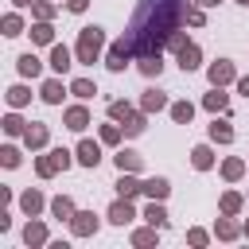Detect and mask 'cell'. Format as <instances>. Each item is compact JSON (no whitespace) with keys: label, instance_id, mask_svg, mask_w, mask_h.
I'll return each mask as SVG.
<instances>
[{"label":"cell","instance_id":"44","mask_svg":"<svg viewBox=\"0 0 249 249\" xmlns=\"http://www.w3.org/2000/svg\"><path fill=\"white\" fill-rule=\"evenodd\" d=\"M237 89H241V93L249 97V78H237Z\"/></svg>","mask_w":249,"mask_h":249},{"label":"cell","instance_id":"30","mask_svg":"<svg viewBox=\"0 0 249 249\" xmlns=\"http://www.w3.org/2000/svg\"><path fill=\"white\" fill-rule=\"evenodd\" d=\"M109 117H113V121H128V117H132V105H128V101H109Z\"/></svg>","mask_w":249,"mask_h":249},{"label":"cell","instance_id":"45","mask_svg":"<svg viewBox=\"0 0 249 249\" xmlns=\"http://www.w3.org/2000/svg\"><path fill=\"white\" fill-rule=\"evenodd\" d=\"M214 4H222V0H198V8H214Z\"/></svg>","mask_w":249,"mask_h":249},{"label":"cell","instance_id":"47","mask_svg":"<svg viewBox=\"0 0 249 249\" xmlns=\"http://www.w3.org/2000/svg\"><path fill=\"white\" fill-rule=\"evenodd\" d=\"M237 4H249V0H237Z\"/></svg>","mask_w":249,"mask_h":249},{"label":"cell","instance_id":"46","mask_svg":"<svg viewBox=\"0 0 249 249\" xmlns=\"http://www.w3.org/2000/svg\"><path fill=\"white\" fill-rule=\"evenodd\" d=\"M16 4H19V8H27V4H35V0H16Z\"/></svg>","mask_w":249,"mask_h":249},{"label":"cell","instance_id":"37","mask_svg":"<svg viewBox=\"0 0 249 249\" xmlns=\"http://www.w3.org/2000/svg\"><path fill=\"white\" fill-rule=\"evenodd\" d=\"M218 237H226V241H230V237H237V226L230 222V214H226V218L218 222Z\"/></svg>","mask_w":249,"mask_h":249},{"label":"cell","instance_id":"18","mask_svg":"<svg viewBox=\"0 0 249 249\" xmlns=\"http://www.w3.org/2000/svg\"><path fill=\"white\" fill-rule=\"evenodd\" d=\"M23 241H27V245H43V241H47V230H43V222H27V230H23Z\"/></svg>","mask_w":249,"mask_h":249},{"label":"cell","instance_id":"1","mask_svg":"<svg viewBox=\"0 0 249 249\" xmlns=\"http://www.w3.org/2000/svg\"><path fill=\"white\" fill-rule=\"evenodd\" d=\"M183 19H187V0H140L124 39L136 58H148V54L163 51V43L175 35V27Z\"/></svg>","mask_w":249,"mask_h":249},{"label":"cell","instance_id":"31","mask_svg":"<svg viewBox=\"0 0 249 249\" xmlns=\"http://www.w3.org/2000/svg\"><path fill=\"white\" fill-rule=\"evenodd\" d=\"M144 124H148V121H144V113H132V117L124 121V132H128V136H140V132H144Z\"/></svg>","mask_w":249,"mask_h":249},{"label":"cell","instance_id":"12","mask_svg":"<svg viewBox=\"0 0 249 249\" xmlns=\"http://www.w3.org/2000/svg\"><path fill=\"white\" fill-rule=\"evenodd\" d=\"M144 218H148V226H156V230H163V226H167V210L160 206V198H152V206L144 210Z\"/></svg>","mask_w":249,"mask_h":249},{"label":"cell","instance_id":"29","mask_svg":"<svg viewBox=\"0 0 249 249\" xmlns=\"http://www.w3.org/2000/svg\"><path fill=\"white\" fill-rule=\"evenodd\" d=\"M210 113H218V109H226V93H222V86H214V93H206V101H202Z\"/></svg>","mask_w":249,"mask_h":249},{"label":"cell","instance_id":"7","mask_svg":"<svg viewBox=\"0 0 249 249\" xmlns=\"http://www.w3.org/2000/svg\"><path fill=\"white\" fill-rule=\"evenodd\" d=\"M226 82H233V62L230 58H218L210 66V86H226Z\"/></svg>","mask_w":249,"mask_h":249},{"label":"cell","instance_id":"33","mask_svg":"<svg viewBox=\"0 0 249 249\" xmlns=\"http://www.w3.org/2000/svg\"><path fill=\"white\" fill-rule=\"evenodd\" d=\"M241 171H245L241 160H226V163H222V175H226V179H241Z\"/></svg>","mask_w":249,"mask_h":249},{"label":"cell","instance_id":"27","mask_svg":"<svg viewBox=\"0 0 249 249\" xmlns=\"http://www.w3.org/2000/svg\"><path fill=\"white\" fill-rule=\"evenodd\" d=\"M19 206H23L27 214H39V210H43V195H39V191H27V195L19 198Z\"/></svg>","mask_w":249,"mask_h":249},{"label":"cell","instance_id":"35","mask_svg":"<svg viewBox=\"0 0 249 249\" xmlns=\"http://www.w3.org/2000/svg\"><path fill=\"white\" fill-rule=\"evenodd\" d=\"M4 132H8V136H19V132H27V128H23V121L12 113V117H4Z\"/></svg>","mask_w":249,"mask_h":249},{"label":"cell","instance_id":"38","mask_svg":"<svg viewBox=\"0 0 249 249\" xmlns=\"http://www.w3.org/2000/svg\"><path fill=\"white\" fill-rule=\"evenodd\" d=\"M19 31H23L19 16H4V35H19Z\"/></svg>","mask_w":249,"mask_h":249},{"label":"cell","instance_id":"25","mask_svg":"<svg viewBox=\"0 0 249 249\" xmlns=\"http://www.w3.org/2000/svg\"><path fill=\"white\" fill-rule=\"evenodd\" d=\"M19 74L23 78H39V58L35 54H19Z\"/></svg>","mask_w":249,"mask_h":249},{"label":"cell","instance_id":"20","mask_svg":"<svg viewBox=\"0 0 249 249\" xmlns=\"http://www.w3.org/2000/svg\"><path fill=\"white\" fill-rule=\"evenodd\" d=\"M210 140H218V144H230V140H233V128H230L226 121H214V124H210Z\"/></svg>","mask_w":249,"mask_h":249},{"label":"cell","instance_id":"22","mask_svg":"<svg viewBox=\"0 0 249 249\" xmlns=\"http://www.w3.org/2000/svg\"><path fill=\"white\" fill-rule=\"evenodd\" d=\"M117 167H121V171H140V156L124 148V152H117Z\"/></svg>","mask_w":249,"mask_h":249},{"label":"cell","instance_id":"8","mask_svg":"<svg viewBox=\"0 0 249 249\" xmlns=\"http://www.w3.org/2000/svg\"><path fill=\"white\" fill-rule=\"evenodd\" d=\"M97 160H101V148H97L93 140H82V144H78V163H82V167H97Z\"/></svg>","mask_w":249,"mask_h":249},{"label":"cell","instance_id":"39","mask_svg":"<svg viewBox=\"0 0 249 249\" xmlns=\"http://www.w3.org/2000/svg\"><path fill=\"white\" fill-rule=\"evenodd\" d=\"M132 241H136V245H156V226H152V230H136Z\"/></svg>","mask_w":249,"mask_h":249},{"label":"cell","instance_id":"48","mask_svg":"<svg viewBox=\"0 0 249 249\" xmlns=\"http://www.w3.org/2000/svg\"><path fill=\"white\" fill-rule=\"evenodd\" d=\"M245 233H249V226H245Z\"/></svg>","mask_w":249,"mask_h":249},{"label":"cell","instance_id":"26","mask_svg":"<svg viewBox=\"0 0 249 249\" xmlns=\"http://www.w3.org/2000/svg\"><path fill=\"white\" fill-rule=\"evenodd\" d=\"M171 117H175L179 124H187V121L195 117V105H191V101H175V105H171Z\"/></svg>","mask_w":249,"mask_h":249},{"label":"cell","instance_id":"43","mask_svg":"<svg viewBox=\"0 0 249 249\" xmlns=\"http://www.w3.org/2000/svg\"><path fill=\"white\" fill-rule=\"evenodd\" d=\"M86 4H89V0H66V8H70V12H86Z\"/></svg>","mask_w":249,"mask_h":249},{"label":"cell","instance_id":"32","mask_svg":"<svg viewBox=\"0 0 249 249\" xmlns=\"http://www.w3.org/2000/svg\"><path fill=\"white\" fill-rule=\"evenodd\" d=\"M27 97H31V93H27L23 86H12V89H8V105H16V109H19V105H27Z\"/></svg>","mask_w":249,"mask_h":249},{"label":"cell","instance_id":"10","mask_svg":"<svg viewBox=\"0 0 249 249\" xmlns=\"http://www.w3.org/2000/svg\"><path fill=\"white\" fill-rule=\"evenodd\" d=\"M86 124H89V113H86V105H70V109H66V128L82 132Z\"/></svg>","mask_w":249,"mask_h":249},{"label":"cell","instance_id":"5","mask_svg":"<svg viewBox=\"0 0 249 249\" xmlns=\"http://www.w3.org/2000/svg\"><path fill=\"white\" fill-rule=\"evenodd\" d=\"M132 218H136V210H132V206H128V198L121 195V198L109 206V222H117V226H128Z\"/></svg>","mask_w":249,"mask_h":249},{"label":"cell","instance_id":"41","mask_svg":"<svg viewBox=\"0 0 249 249\" xmlns=\"http://www.w3.org/2000/svg\"><path fill=\"white\" fill-rule=\"evenodd\" d=\"M0 160H4V167H16V163H19V152H16L12 144H8V148L0 152Z\"/></svg>","mask_w":249,"mask_h":249},{"label":"cell","instance_id":"13","mask_svg":"<svg viewBox=\"0 0 249 249\" xmlns=\"http://www.w3.org/2000/svg\"><path fill=\"white\" fill-rule=\"evenodd\" d=\"M179 66H183V70H195V66H198V47H195V43H183V47H179Z\"/></svg>","mask_w":249,"mask_h":249},{"label":"cell","instance_id":"28","mask_svg":"<svg viewBox=\"0 0 249 249\" xmlns=\"http://www.w3.org/2000/svg\"><path fill=\"white\" fill-rule=\"evenodd\" d=\"M163 70V62H160V54H148V58H140V74H148V78H156Z\"/></svg>","mask_w":249,"mask_h":249},{"label":"cell","instance_id":"36","mask_svg":"<svg viewBox=\"0 0 249 249\" xmlns=\"http://www.w3.org/2000/svg\"><path fill=\"white\" fill-rule=\"evenodd\" d=\"M31 12H35L39 19H51V16H54V4H47V0H35V4H31Z\"/></svg>","mask_w":249,"mask_h":249},{"label":"cell","instance_id":"4","mask_svg":"<svg viewBox=\"0 0 249 249\" xmlns=\"http://www.w3.org/2000/svg\"><path fill=\"white\" fill-rule=\"evenodd\" d=\"M128 58H136V54H132L128 39H121V43H113V47H109V58H105V66H109V70H124V66H128Z\"/></svg>","mask_w":249,"mask_h":249},{"label":"cell","instance_id":"23","mask_svg":"<svg viewBox=\"0 0 249 249\" xmlns=\"http://www.w3.org/2000/svg\"><path fill=\"white\" fill-rule=\"evenodd\" d=\"M167 191H171L167 179H148V183H144V195H152V198H160V202L167 198Z\"/></svg>","mask_w":249,"mask_h":249},{"label":"cell","instance_id":"2","mask_svg":"<svg viewBox=\"0 0 249 249\" xmlns=\"http://www.w3.org/2000/svg\"><path fill=\"white\" fill-rule=\"evenodd\" d=\"M101 47H105V31H101V27H86V31L78 35V62H82V66H93L97 54H101Z\"/></svg>","mask_w":249,"mask_h":249},{"label":"cell","instance_id":"17","mask_svg":"<svg viewBox=\"0 0 249 249\" xmlns=\"http://www.w3.org/2000/svg\"><path fill=\"white\" fill-rule=\"evenodd\" d=\"M23 140H27V148H43L47 144V124H31L23 132Z\"/></svg>","mask_w":249,"mask_h":249},{"label":"cell","instance_id":"42","mask_svg":"<svg viewBox=\"0 0 249 249\" xmlns=\"http://www.w3.org/2000/svg\"><path fill=\"white\" fill-rule=\"evenodd\" d=\"M187 241H191V245H206V233H202V230H191Z\"/></svg>","mask_w":249,"mask_h":249},{"label":"cell","instance_id":"16","mask_svg":"<svg viewBox=\"0 0 249 249\" xmlns=\"http://www.w3.org/2000/svg\"><path fill=\"white\" fill-rule=\"evenodd\" d=\"M51 210H54V218H62V222H70V218L78 214V210H74V202H70L66 195H58V198L51 202Z\"/></svg>","mask_w":249,"mask_h":249},{"label":"cell","instance_id":"19","mask_svg":"<svg viewBox=\"0 0 249 249\" xmlns=\"http://www.w3.org/2000/svg\"><path fill=\"white\" fill-rule=\"evenodd\" d=\"M43 101H47V105H58V101H62V82H54V78L43 82Z\"/></svg>","mask_w":249,"mask_h":249},{"label":"cell","instance_id":"11","mask_svg":"<svg viewBox=\"0 0 249 249\" xmlns=\"http://www.w3.org/2000/svg\"><path fill=\"white\" fill-rule=\"evenodd\" d=\"M140 105H144V113H160V109H167V93H160V89H148Z\"/></svg>","mask_w":249,"mask_h":249},{"label":"cell","instance_id":"15","mask_svg":"<svg viewBox=\"0 0 249 249\" xmlns=\"http://www.w3.org/2000/svg\"><path fill=\"white\" fill-rule=\"evenodd\" d=\"M136 191H144V183H136L128 171H121V179H117V195H124V198H132Z\"/></svg>","mask_w":249,"mask_h":249},{"label":"cell","instance_id":"40","mask_svg":"<svg viewBox=\"0 0 249 249\" xmlns=\"http://www.w3.org/2000/svg\"><path fill=\"white\" fill-rule=\"evenodd\" d=\"M101 140H105V144H117V140H121V128H117V124H105V128H101Z\"/></svg>","mask_w":249,"mask_h":249},{"label":"cell","instance_id":"34","mask_svg":"<svg viewBox=\"0 0 249 249\" xmlns=\"http://www.w3.org/2000/svg\"><path fill=\"white\" fill-rule=\"evenodd\" d=\"M237 210H241V195H233V191L222 195V214H237Z\"/></svg>","mask_w":249,"mask_h":249},{"label":"cell","instance_id":"9","mask_svg":"<svg viewBox=\"0 0 249 249\" xmlns=\"http://www.w3.org/2000/svg\"><path fill=\"white\" fill-rule=\"evenodd\" d=\"M70 66H74V62H70V51H66L62 43H54V47H51V70H58V74H66Z\"/></svg>","mask_w":249,"mask_h":249},{"label":"cell","instance_id":"6","mask_svg":"<svg viewBox=\"0 0 249 249\" xmlns=\"http://www.w3.org/2000/svg\"><path fill=\"white\" fill-rule=\"evenodd\" d=\"M70 230H74V233H78V237H89V233H93V230H97V218H93V214H89V210H78V214H74V218H70Z\"/></svg>","mask_w":249,"mask_h":249},{"label":"cell","instance_id":"21","mask_svg":"<svg viewBox=\"0 0 249 249\" xmlns=\"http://www.w3.org/2000/svg\"><path fill=\"white\" fill-rule=\"evenodd\" d=\"M191 163H195V167H198V171H206V167H210V163H214V156H210V148H206V144H198V148H195V152H191Z\"/></svg>","mask_w":249,"mask_h":249},{"label":"cell","instance_id":"3","mask_svg":"<svg viewBox=\"0 0 249 249\" xmlns=\"http://www.w3.org/2000/svg\"><path fill=\"white\" fill-rule=\"evenodd\" d=\"M58 167H62V171L70 167V152H66V148H54V152H47V156H39V160H35V171H39L43 179H47V175H54Z\"/></svg>","mask_w":249,"mask_h":249},{"label":"cell","instance_id":"14","mask_svg":"<svg viewBox=\"0 0 249 249\" xmlns=\"http://www.w3.org/2000/svg\"><path fill=\"white\" fill-rule=\"evenodd\" d=\"M70 93H74V97H82V101H89V97L97 93V86H93L89 78H74V82H70Z\"/></svg>","mask_w":249,"mask_h":249},{"label":"cell","instance_id":"24","mask_svg":"<svg viewBox=\"0 0 249 249\" xmlns=\"http://www.w3.org/2000/svg\"><path fill=\"white\" fill-rule=\"evenodd\" d=\"M31 39H35V43H51V39H54V27H51L47 19H39V23L31 27Z\"/></svg>","mask_w":249,"mask_h":249}]
</instances>
